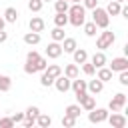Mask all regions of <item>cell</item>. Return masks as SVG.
<instances>
[{
  "instance_id": "6da1fadb",
  "label": "cell",
  "mask_w": 128,
  "mask_h": 128,
  "mask_svg": "<svg viewBox=\"0 0 128 128\" xmlns=\"http://www.w3.org/2000/svg\"><path fill=\"white\" fill-rule=\"evenodd\" d=\"M68 24L72 26H82L86 22V8L80 4V2H72V6H68Z\"/></svg>"
},
{
  "instance_id": "7a4b0ae2",
  "label": "cell",
  "mask_w": 128,
  "mask_h": 128,
  "mask_svg": "<svg viewBox=\"0 0 128 128\" xmlns=\"http://www.w3.org/2000/svg\"><path fill=\"white\" fill-rule=\"evenodd\" d=\"M92 22L98 26V28H108V24H110V16H108V12L104 10V8H100V6H96V8H92Z\"/></svg>"
},
{
  "instance_id": "3957f363",
  "label": "cell",
  "mask_w": 128,
  "mask_h": 128,
  "mask_svg": "<svg viewBox=\"0 0 128 128\" xmlns=\"http://www.w3.org/2000/svg\"><path fill=\"white\" fill-rule=\"evenodd\" d=\"M114 40H116V34H114V32H110L108 28H104V30L98 34V38H96V48L106 50V48H110V46L114 44Z\"/></svg>"
},
{
  "instance_id": "277c9868",
  "label": "cell",
  "mask_w": 128,
  "mask_h": 128,
  "mask_svg": "<svg viewBox=\"0 0 128 128\" xmlns=\"http://www.w3.org/2000/svg\"><path fill=\"white\" fill-rule=\"evenodd\" d=\"M76 102L80 104L82 110L90 112V110L96 106V96H92V94H88V90H84V92H78V94H76Z\"/></svg>"
},
{
  "instance_id": "5b68a950",
  "label": "cell",
  "mask_w": 128,
  "mask_h": 128,
  "mask_svg": "<svg viewBox=\"0 0 128 128\" xmlns=\"http://www.w3.org/2000/svg\"><path fill=\"white\" fill-rule=\"evenodd\" d=\"M108 114H110L108 108H96V106H94V108L88 112V120H90L92 124H102V122H106Z\"/></svg>"
},
{
  "instance_id": "8992f818",
  "label": "cell",
  "mask_w": 128,
  "mask_h": 128,
  "mask_svg": "<svg viewBox=\"0 0 128 128\" xmlns=\"http://www.w3.org/2000/svg\"><path fill=\"white\" fill-rule=\"evenodd\" d=\"M126 100H128V98H126V94H124V92L114 94V96H112V100L108 102V110H110V112H120V110L126 106Z\"/></svg>"
},
{
  "instance_id": "52a82bcc",
  "label": "cell",
  "mask_w": 128,
  "mask_h": 128,
  "mask_svg": "<svg viewBox=\"0 0 128 128\" xmlns=\"http://www.w3.org/2000/svg\"><path fill=\"white\" fill-rule=\"evenodd\" d=\"M108 124L112 126V128H124L126 124H128V118L124 116V114H120V112H112V116L108 114Z\"/></svg>"
},
{
  "instance_id": "ba28073f",
  "label": "cell",
  "mask_w": 128,
  "mask_h": 128,
  "mask_svg": "<svg viewBox=\"0 0 128 128\" xmlns=\"http://www.w3.org/2000/svg\"><path fill=\"white\" fill-rule=\"evenodd\" d=\"M60 56H62V44L52 40V42L46 46V58H52V60H56V58H60Z\"/></svg>"
},
{
  "instance_id": "9c48e42d",
  "label": "cell",
  "mask_w": 128,
  "mask_h": 128,
  "mask_svg": "<svg viewBox=\"0 0 128 128\" xmlns=\"http://www.w3.org/2000/svg\"><path fill=\"white\" fill-rule=\"evenodd\" d=\"M112 72H122V70H128V58L126 56H118V58H112L110 66H108Z\"/></svg>"
},
{
  "instance_id": "30bf717a",
  "label": "cell",
  "mask_w": 128,
  "mask_h": 128,
  "mask_svg": "<svg viewBox=\"0 0 128 128\" xmlns=\"http://www.w3.org/2000/svg\"><path fill=\"white\" fill-rule=\"evenodd\" d=\"M52 86H54L58 92H62V94H64V92H68V90H70V78H68V76H64V74H60V76H56V78H54V84H52Z\"/></svg>"
},
{
  "instance_id": "8fae6325",
  "label": "cell",
  "mask_w": 128,
  "mask_h": 128,
  "mask_svg": "<svg viewBox=\"0 0 128 128\" xmlns=\"http://www.w3.org/2000/svg\"><path fill=\"white\" fill-rule=\"evenodd\" d=\"M86 90H88V94L96 96V94H100V92L104 90V82L98 80V78H94V80H86Z\"/></svg>"
},
{
  "instance_id": "7c38bea8",
  "label": "cell",
  "mask_w": 128,
  "mask_h": 128,
  "mask_svg": "<svg viewBox=\"0 0 128 128\" xmlns=\"http://www.w3.org/2000/svg\"><path fill=\"white\" fill-rule=\"evenodd\" d=\"M90 62H92V66H94V68L106 66V64H108V60H106V54H104V50H98V52H94V54H92V58H90Z\"/></svg>"
},
{
  "instance_id": "4fadbf2b",
  "label": "cell",
  "mask_w": 128,
  "mask_h": 128,
  "mask_svg": "<svg viewBox=\"0 0 128 128\" xmlns=\"http://www.w3.org/2000/svg\"><path fill=\"white\" fill-rule=\"evenodd\" d=\"M18 16H20L18 10H16L14 6H8V8L4 10V16H2V18H4V22H8V24H16V22H18Z\"/></svg>"
},
{
  "instance_id": "5bb4252c",
  "label": "cell",
  "mask_w": 128,
  "mask_h": 128,
  "mask_svg": "<svg viewBox=\"0 0 128 128\" xmlns=\"http://www.w3.org/2000/svg\"><path fill=\"white\" fill-rule=\"evenodd\" d=\"M44 26H46V22H44V18H40V16H32L30 22H28V28H30L32 32H42Z\"/></svg>"
},
{
  "instance_id": "9a60e30c",
  "label": "cell",
  "mask_w": 128,
  "mask_h": 128,
  "mask_svg": "<svg viewBox=\"0 0 128 128\" xmlns=\"http://www.w3.org/2000/svg\"><path fill=\"white\" fill-rule=\"evenodd\" d=\"M76 48H78V42H76V38H66V36H64V40H62V52H68V54H72Z\"/></svg>"
},
{
  "instance_id": "2e32d148",
  "label": "cell",
  "mask_w": 128,
  "mask_h": 128,
  "mask_svg": "<svg viewBox=\"0 0 128 128\" xmlns=\"http://www.w3.org/2000/svg\"><path fill=\"white\" fill-rule=\"evenodd\" d=\"M72 58H74V64H84L86 60H88V52L84 50V48H76L74 52H72Z\"/></svg>"
},
{
  "instance_id": "e0dca14e",
  "label": "cell",
  "mask_w": 128,
  "mask_h": 128,
  "mask_svg": "<svg viewBox=\"0 0 128 128\" xmlns=\"http://www.w3.org/2000/svg\"><path fill=\"white\" fill-rule=\"evenodd\" d=\"M62 74H64V76H68V78L72 80V78L80 76V68H78V64H74V62H72V64H66V66H64Z\"/></svg>"
},
{
  "instance_id": "ac0fdd59",
  "label": "cell",
  "mask_w": 128,
  "mask_h": 128,
  "mask_svg": "<svg viewBox=\"0 0 128 128\" xmlns=\"http://www.w3.org/2000/svg\"><path fill=\"white\" fill-rule=\"evenodd\" d=\"M96 70H98V72H96V78H98V80H102V82H110V80H112V74H114V72H112L110 68L100 66V68H96Z\"/></svg>"
},
{
  "instance_id": "d6986e66",
  "label": "cell",
  "mask_w": 128,
  "mask_h": 128,
  "mask_svg": "<svg viewBox=\"0 0 128 128\" xmlns=\"http://www.w3.org/2000/svg\"><path fill=\"white\" fill-rule=\"evenodd\" d=\"M70 90H74V94L84 92V90H86V80H80L78 76L72 78V80H70Z\"/></svg>"
},
{
  "instance_id": "ffe728a7",
  "label": "cell",
  "mask_w": 128,
  "mask_h": 128,
  "mask_svg": "<svg viewBox=\"0 0 128 128\" xmlns=\"http://www.w3.org/2000/svg\"><path fill=\"white\" fill-rule=\"evenodd\" d=\"M40 42V32H26L24 34V44H28V46H36Z\"/></svg>"
},
{
  "instance_id": "44dd1931",
  "label": "cell",
  "mask_w": 128,
  "mask_h": 128,
  "mask_svg": "<svg viewBox=\"0 0 128 128\" xmlns=\"http://www.w3.org/2000/svg\"><path fill=\"white\" fill-rule=\"evenodd\" d=\"M120 8H122V4H120V2H116V0H112L104 10L108 12V16H118V14H120Z\"/></svg>"
},
{
  "instance_id": "7402d4cb",
  "label": "cell",
  "mask_w": 128,
  "mask_h": 128,
  "mask_svg": "<svg viewBox=\"0 0 128 128\" xmlns=\"http://www.w3.org/2000/svg\"><path fill=\"white\" fill-rule=\"evenodd\" d=\"M66 24H68V14H66V12H56V14H54V26L64 28Z\"/></svg>"
},
{
  "instance_id": "603a6c76",
  "label": "cell",
  "mask_w": 128,
  "mask_h": 128,
  "mask_svg": "<svg viewBox=\"0 0 128 128\" xmlns=\"http://www.w3.org/2000/svg\"><path fill=\"white\" fill-rule=\"evenodd\" d=\"M64 114H68V116H74V118H80V114H82V108H80V104H68V106H66V110H64Z\"/></svg>"
},
{
  "instance_id": "cb8c5ba5",
  "label": "cell",
  "mask_w": 128,
  "mask_h": 128,
  "mask_svg": "<svg viewBox=\"0 0 128 128\" xmlns=\"http://www.w3.org/2000/svg\"><path fill=\"white\" fill-rule=\"evenodd\" d=\"M82 26H84V34H86L88 38H92V36H96V32H98V26H96V24H94L92 20H90V22H84Z\"/></svg>"
},
{
  "instance_id": "d4e9b609",
  "label": "cell",
  "mask_w": 128,
  "mask_h": 128,
  "mask_svg": "<svg viewBox=\"0 0 128 128\" xmlns=\"http://www.w3.org/2000/svg\"><path fill=\"white\" fill-rule=\"evenodd\" d=\"M40 114V108L38 106H28L26 108V112H24V118H28V120H32L34 124H36V116Z\"/></svg>"
},
{
  "instance_id": "484cf974",
  "label": "cell",
  "mask_w": 128,
  "mask_h": 128,
  "mask_svg": "<svg viewBox=\"0 0 128 128\" xmlns=\"http://www.w3.org/2000/svg\"><path fill=\"white\" fill-rule=\"evenodd\" d=\"M36 124H38L40 128H48V126L52 124V118H50L48 114H42V112H40V114L36 116Z\"/></svg>"
},
{
  "instance_id": "4316f807",
  "label": "cell",
  "mask_w": 128,
  "mask_h": 128,
  "mask_svg": "<svg viewBox=\"0 0 128 128\" xmlns=\"http://www.w3.org/2000/svg\"><path fill=\"white\" fill-rule=\"evenodd\" d=\"M12 88V78L6 74H0V92H8Z\"/></svg>"
},
{
  "instance_id": "83f0119b",
  "label": "cell",
  "mask_w": 128,
  "mask_h": 128,
  "mask_svg": "<svg viewBox=\"0 0 128 128\" xmlns=\"http://www.w3.org/2000/svg\"><path fill=\"white\" fill-rule=\"evenodd\" d=\"M50 36H52V40H54V42H62L66 34H64V28L54 26V28H52V32H50Z\"/></svg>"
},
{
  "instance_id": "f1b7e54d",
  "label": "cell",
  "mask_w": 128,
  "mask_h": 128,
  "mask_svg": "<svg viewBox=\"0 0 128 128\" xmlns=\"http://www.w3.org/2000/svg\"><path fill=\"white\" fill-rule=\"evenodd\" d=\"M40 84H42L44 88H50V86L54 84V78H52V76L44 70V72H42V76H40Z\"/></svg>"
},
{
  "instance_id": "f546056e",
  "label": "cell",
  "mask_w": 128,
  "mask_h": 128,
  "mask_svg": "<svg viewBox=\"0 0 128 128\" xmlns=\"http://www.w3.org/2000/svg\"><path fill=\"white\" fill-rule=\"evenodd\" d=\"M46 72H48L52 78H56V76H60V74H62V68H60L58 64H48V66H46Z\"/></svg>"
},
{
  "instance_id": "4dcf8cb0",
  "label": "cell",
  "mask_w": 128,
  "mask_h": 128,
  "mask_svg": "<svg viewBox=\"0 0 128 128\" xmlns=\"http://www.w3.org/2000/svg\"><path fill=\"white\" fill-rule=\"evenodd\" d=\"M42 6H44L42 0H28V10H30V12H40Z\"/></svg>"
},
{
  "instance_id": "1f68e13d",
  "label": "cell",
  "mask_w": 128,
  "mask_h": 128,
  "mask_svg": "<svg viewBox=\"0 0 128 128\" xmlns=\"http://www.w3.org/2000/svg\"><path fill=\"white\" fill-rule=\"evenodd\" d=\"M34 66H36V72H44V70H46V66H48V58L40 56V58L34 62Z\"/></svg>"
},
{
  "instance_id": "d6a6232c",
  "label": "cell",
  "mask_w": 128,
  "mask_h": 128,
  "mask_svg": "<svg viewBox=\"0 0 128 128\" xmlns=\"http://www.w3.org/2000/svg\"><path fill=\"white\" fill-rule=\"evenodd\" d=\"M68 2H64V0H54V10L56 12H68Z\"/></svg>"
},
{
  "instance_id": "836d02e7",
  "label": "cell",
  "mask_w": 128,
  "mask_h": 128,
  "mask_svg": "<svg viewBox=\"0 0 128 128\" xmlns=\"http://www.w3.org/2000/svg\"><path fill=\"white\" fill-rule=\"evenodd\" d=\"M82 72H84L86 76H94V74H96V68L92 66V62H88V60H86V62L82 64Z\"/></svg>"
},
{
  "instance_id": "e575fe53",
  "label": "cell",
  "mask_w": 128,
  "mask_h": 128,
  "mask_svg": "<svg viewBox=\"0 0 128 128\" xmlns=\"http://www.w3.org/2000/svg\"><path fill=\"white\" fill-rule=\"evenodd\" d=\"M76 120H78V118H74V116H68V114H64V116H62V126H66V128H72V126L76 124Z\"/></svg>"
},
{
  "instance_id": "d590c367",
  "label": "cell",
  "mask_w": 128,
  "mask_h": 128,
  "mask_svg": "<svg viewBox=\"0 0 128 128\" xmlns=\"http://www.w3.org/2000/svg\"><path fill=\"white\" fill-rule=\"evenodd\" d=\"M14 126V122H12V118H4V116H0V128H12Z\"/></svg>"
},
{
  "instance_id": "8d00e7d4",
  "label": "cell",
  "mask_w": 128,
  "mask_h": 128,
  "mask_svg": "<svg viewBox=\"0 0 128 128\" xmlns=\"http://www.w3.org/2000/svg\"><path fill=\"white\" fill-rule=\"evenodd\" d=\"M120 76H118V82L122 84V86H128V70H122V72H118Z\"/></svg>"
},
{
  "instance_id": "74e56055",
  "label": "cell",
  "mask_w": 128,
  "mask_h": 128,
  "mask_svg": "<svg viewBox=\"0 0 128 128\" xmlns=\"http://www.w3.org/2000/svg\"><path fill=\"white\" fill-rule=\"evenodd\" d=\"M24 72H26V74H36V66H34V62H28V60H26V64H24Z\"/></svg>"
},
{
  "instance_id": "f35d334b",
  "label": "cell",
  "mask_w": 128,
  "mask_h": 128,
  "mask_svg": "<svg viewBox=\"0 0 128 128\" xmlns=\"http://www.w3.org/2000/svg\"><path fill=\"white\" fill-rule=\"evenodd\" d=\"M80 4H82L84 8H88V10H92V8H96V6H98V0H82Z\"/></svg>"
},
{
  "instance_id": "ab89813d",
  "label": "cell",
  "mask_w": 128,
  "mask_h": 128,
  "mask_svg": "<svg viewBox=\"0 0 128 128\" xmlns=\"http://www.w3.org/2000/svg\"><path fill=\"white\" fill-rule=\"evenodd\" d=\"M38 58H40V54H38L36 50H30V52L26 54V60H28V62H36Z\"/></svg>"
},
{
  "instance_id": "60d3db41",
  "label": "cell",
  "mask_w": 128,
  "mask_h": 128,
  "mask_svg": "<svg viewBox=\"0 0 128 128\" xmlns=\"http://www.w3.org/2000/svg\"><path fill=\"white\" fill-rule=\"evenodd\" d=\"M10 118H12L14 124H22V120H24V112H16V114H12Z\"/></svg>"
},
{
  "instance_id": "b9f144b4",
  "label": "cell",
  "mask_w": 128,
  "mask_h": 128,
  "mask_svg": "<svg viewBox=\"0 0 128 128\" xmlns=\"http://www.w3.org/2000/svg\"><path fill=\"white\" fill-rule=\"evenodd\" d=\"M6 40H8V34H6L4 30H0V44H4Z\"/></svg>"
},
{
  "instance_id": "7bdbcfd3",
  "label": "cell",
  "mask_w": 128,
  "mask_h": 128,
  "mask_svg": "<svg viewBox=\"0 0 128 128\" xmlns=\"http://www.w3.org/2000/svg\"><path fill=\"white\" fill-rule=\"evenodd\" d=\"M4 26H6V22H4V18L0 16V30H4Z\"/></svg>"
},
{
  "instance_id": "ee69618b",
  "label": "cell",
  "mask_w": 128,
  "mask_h": 128,
  "mask_svg": "<svg viewBox=\"0 0 128 128\" xmlns=\"http://www.w3.org/2000/svg\"><path fill=\"white\" fill-rule=\"evenodd\" d=\"M116 2H120V4H124V2H126V0H116Z\"/></svg>"
},
{
  "instance_id": "f6af8a7d",
  "label": "cell",
  "mask_w": 128,
  "mask_h": 128,
  "mask_svg": "<svg viewBox=\"0 0 128 128\" xmlns=\"http://www.w3.org/2000/svg\"><path fill=\"white\" fill-rule=\"evenodd\" d=\"M72 2H82V0H72Z\"/></svg>"
},
{
  "instance_id": "bcb514c9",
  "label": "cell",
  "mask_w": 128,
  "mask_h": 128,
  "mask_svg": "<svg viewBox=\"0 0 128 128\" xmlns=\"http://www.w3.org/2000/svg\"><path fill=\"white\" fill-rule=\"evenodd\" d=\"M64 2H68V4H70V2H72V0H64Z\"/></svg>"
},
{
  "instance_id": "7dc6e473",
  "label": "cell",
  "mask_w": 128,
  "mask_h": 128,
  "mask_svg": "<svg viewBox=\"0 0 128 128\" xmlns=\"http://www.w3.org/2000/svg\"><path fill=\"white\" fill-rule=\"evenodd\" d=\"M42 2H52V0H42Z\"/></svg>"
}]
</instances>
